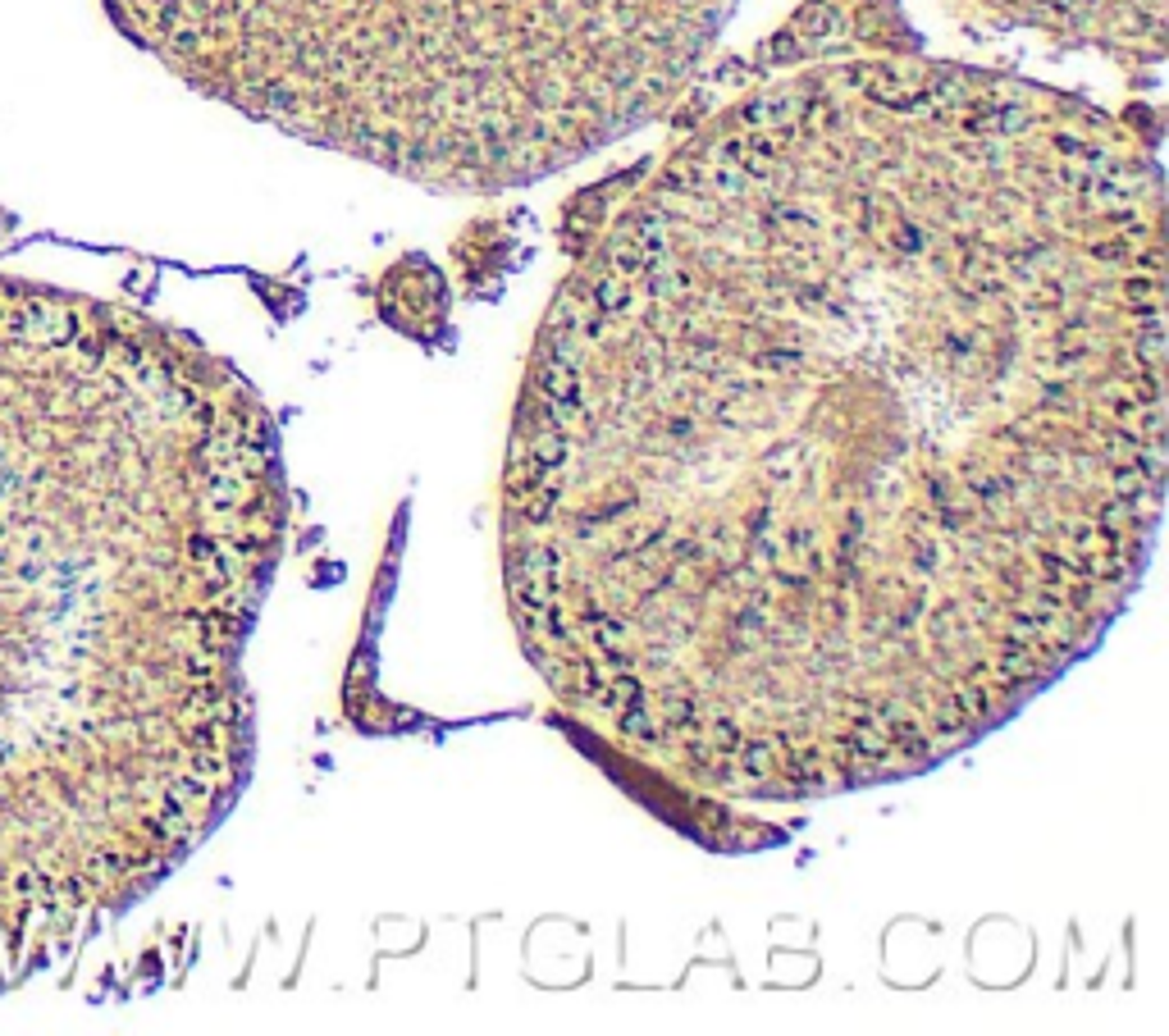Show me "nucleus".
I'll return each mask as SVG.
<instances>
[{
    "instance_id": "nucleus-1",
    "label": "nucleus",
    "mask_w": 1169,
    "mask_h": 1036,
    "mask_svg": "<svg viewBox=\"0 0 1169 1036\" xmlns=\"http://www.w3.org/2000/svg\"><path fill=\"white\" fill-rule=\"evenodd\" d=\"M1165 174L1060 87L795 55L576 252L503 462V589L640 790H886L1091 658L1165 517Z\"/></svg>"
},
{
    "instance_id": "nucleus-2",
    "label": "nucleus",
    "mask_w": 1169,
    "mask_h": 1036,
    "mask_svg": "<svg viewBox=\"0 0 1169 1036\" xmlns=\"http://www.w3.org/2000/svg\"><path fill=\"white\" fill-rule=\"evenodd\" d=\"M288 525L279 425L224 357L0 274V995L238 808Z\"/></svg>"
},
{
    "instance_id": "nucleus-3",
    "label": "nucleus",
    "mask_w": 1169,
    "mask_h": 1036,
    "mask_svg": "<svg viewBox=\"0 0 1169 1036\" xmlns=\"http://www.w3.org/2000/svg\"><path fill=\"white\" fill-rule=\"evenodd\" d=\"M740 0H105L179 82L393 179L489 197L667 119Z\"/></svg>"
},
{
    "instance_id": "nucleus-4",
    "label": "nucleus",
    "mask_w": 1169,
    "mask_h": 1036,
    "mask_svg": "<svg viewBox=\"0 0 1169 1036\" xmlns=\"http://www.w3.org/2000/svg\"><path fill=\"white\" fill-rule=\"evenodd\" d=\"M973 24L1028 32L1065 51L1106 55L1119 69H1156L1165 60L1169 0H950Z\"/></svg>"
}]
</instances>
